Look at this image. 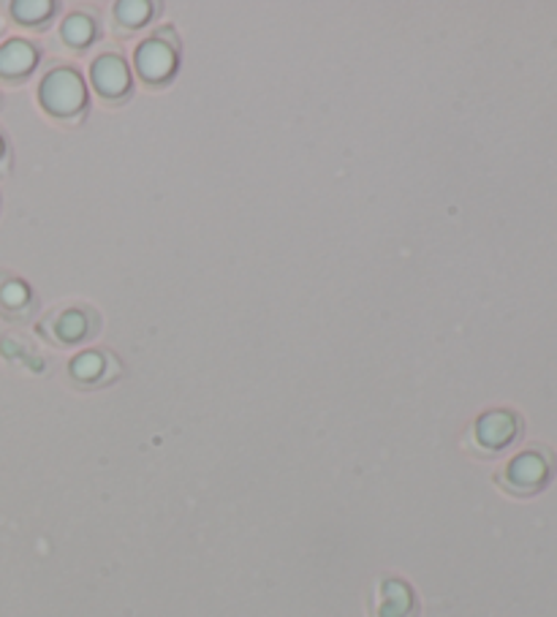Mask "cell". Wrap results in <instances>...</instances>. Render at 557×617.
<instances>
[{
    "mask_svg": "<svg viewBox=\"0 0 557 617\" xmlns=\"http://www.w3.org/2000/svg\"><path fill=\"white\" fill-rule=\"evenodd\" d=\"M11 9H14L17 20L35 22V20H44V17L50 14L52 3H47V0H20V3H14Z\"/></svg>",
    "mask_w": 557,
    "mask_h": 617,
    "instance_id": "8fae6325",
    "label": "cell"
},
{
    "mask_svg": "<svg viewBox=\"0 0 557 617\" xmlns=\"http://www.w3.org/2000/svg\"><path fill=\"white\" fill-rule=\"evenodd\" d=\"M153 11V6L145 3V0H125V3H117V17L128 25H140L145 22Z\"/></svg>",
    "mask_w": 557,
    "mask_h": 617,
    "instance_id": "7c38bea8",
    "label": "cell"
},
{
    "mask_svg": "<svg viewBox=\"0 0 557 617\" xmlns=\"http://www.w3.org/2000/svg\"><path fill=\"white\" fill-rule=\"evenodd\" d=\"M41 101L52 115H74L85 104V85L74 71H52L41 82Z\"/></svg>",
    "mask_w": 557,
    "mask_h": 617,
    "instance_id": "6da1fadb",
    "label": "cell"
},
{
    "mask_svg": "<svg viewBox=\"0 0 557 617\" xmlns=\"http://www.w3.org/2000/svg\"><path fill=\"white\" fill-rule=\"evenodd\" d=\"M413 615V593L400 579H386L381 585V607L379 617H411Z\"/></svg>",
    "mask_w": 557,
    "mask_h": 617,
    "instance_id": "8992f818",
    "label": "cell"
},
{
    "mask_svg": "<svg viewBox=\"0 0 557 617\" xmlns=\"http://www.w3.org/2000/svg\"><path fill=\"white\" fill-rule=\"evenodd\" d=\"M175 50L166 47L161 39L145 41V44L140 47V52H136V65H140L142 76H147V80L153 82L166 80V76L175 71Z\"/></svg>",
    "mask_w": 557,
    "mask_h": 617,
    "instance_id": "277c9868",
    "label": "cell"
},
{
    "mask_svg": "<svg viewBox=\"0 0 557 617\" xmlns=\"http://www.w3.org/2000/svg\"><path fill=\"white\" fill-rule=\"evenodd\" d=\"M0 153H3V142H0Z\"/></svg>",
    "mask_w": 557,
    "mask_h": 617,
    "instance_id": "5bb4252c",
    "label": "cell"
},
{
    "mask_svg": "<svg viewBox=\"0 0 557 617\" xmlns=\"http://www.w3.org/2000/svg\"><path fill=\"white\" fill-rule=\"evenodd\" d=\"M74 376L82 381H95L101 376V370H104V357L101 353H82V357L74 359Z\"/></svg>",
    "mask_w": 557,
    "mask_h": 617,
    "instance_id": "30bf717a",
    "label": "cell"
},
{
    "mask_svg": "<svg viewBox=\"0 0 557 617\" xmlns=\"http://www.w3.org/2000/svg\"><path fill=\"white\" fill-rule=\"evenodd\" d=\"M519 433V419L512 411H489L476 422V439L489 449H501Z\"/></svg>",
    "mask_w": 557,
    "mask_h": 617,
    "instance_id": "3957f363",
    "label": "cell"
},
{
    "mask_svg": "<svg viewBox=\"0 0 557 617\" xmlns=\"http://www.w3.org/2000/svg\"><path fill=\"white\" fill-rule=\"evenodd\" d=\"M85 332H87V319L82 313H76V310H69L65 316H60V321H58L60 338H65L69 343H74V340H80Z\"/></svg>",
    "mask_w": 557,
    "mask_h": 617,
    "instance_id": "9c48e42d",
    "label": "cell"
},
{
    "mask_svg": "<svg viewBox=\"0 0 557 617\" xmlns=\"http://www.w3.org/2000/svg\"><path fill=\"white\" fill-rule=\"evenodd\" d=\"M93 82L101 93L120 95L128 90V69H125L123 60L115 55L99 58L93 63Z\"/></svg>",
    "mask_w": 557,
    "mask_h": 617,
    "instance_id": "5b68a950",
    "label": "cell"
},
{
    "mask_svg": "<svg viewBox=\"0 0 557 617\" xmlns=\"http://www.w3.org/2000/svg\"><path fill=\"white\" fill-rule=\"evenodd\" d=\"M93 33H95L93 20H90L87 14H74V17H69V20H65V25H63L65 41H69V44H76V47L87 44V41L93 39Z\"/></svg>",
    "mask_w": 557,
    "mask_h": 617,
    "instance_id": "ba28073f",
    "label": "cell"
},
{
    "mask_svg": "<svg viewBox=\"0 0 557 617\" xmlns=\"http://www.w3.org/2000/svg\"><path fill=\"white\" fill-rule=\"evenodd\" d=\"M549 476V463L544 460V454L538 452H525L519 454L517 460H512V465H508V484H512L514 490H519V493H533V490L541 487L544 482H547Z\"/></svg>",
    "mask_w": 557,
    "mask_h": 617,
    "instance_id": "7a4b0ae2",
    "label": "cell"
},
{
    "mask_svg": "<svg viewBox=\"0 0 557 617\" xmlns=\"http://www.w3.org/2000/svg\"><path fill=\"white\" fill-rule=\"evenodd\" d=\"M0 297H3V302L9 305V308H20V305L28 302V289L22 284H6Z\"/></svg>",
    "mask_w": 557,
    "mask_h": 617,
    "instance_id": "4fadbf2b",
    "label": "cell"
},
{
    "mask_svg": "<svg viewBox=\"0 0 557 617\" xmlns=\"http://www.w3.org/2000/svg\"><path fill=\"white\" fill-rule=\"evenodd\" d=\"M33 63H35V52L33 47L25 44V41H9V44L0 47V74L20 76L33 69Z\"/></svg>",
    "mask_w": 557,
    "mask_h": 617,
    "instance_id": "52a82bcc",
    "label": "cell"
}]
</instances>
